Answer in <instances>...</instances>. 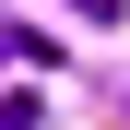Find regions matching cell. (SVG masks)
I'll use <instances>...</instances> for the list:
<instances>
[{
  "label": "cell",
  "mask_w": 130,
  "mask_h": 130,
  "mask_svg": "<svg viewBox=\"0 0 130 130\" xmlns=\"http://www.w3.org/2000/svg\"><path fill=\"white\" fill-rule=\"evenodd\" d=\"M71 12H95V24H118V0H71Z\"/></svg>",
  "instance_id": "cell-2"
},
{
  "label": "cell",
  "mask_w": 130,
  "mask_h": 130,
  "mask_svg": "<svg viewBox=\"0 0 130 130\" xmlns=\"http://www.w3.org/2000/svg\"><path fill=\"white\" fill-rule=\"evenodd\" d=\"M0 130H47V106L36 95H0Z\"/></svg>",
  "instance_id": "cell-1"
}]
</instances>
